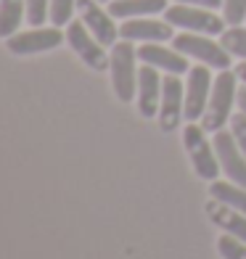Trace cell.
Masks as SVG:
<instances>
[{"label": "cell", "mask_w": 246, "mask_h": 259, "mask_svg": "<svg viewBox=\"0 0 246 259\" xmlns=\"http://www.w3.org/2000/svg\"><path fill=\"white\" fill-rule=\"evenodd\" d=\"M77 8V0H51V21L53 27H66L72 21V11Z\"/></svg>", "instance_id": "44dd1931"}, {"label": "cell", "mask_w": 246, "mask_h": 259, "mask_svg": "<svg viewBox=\"0 0 246 259\" xmlns=\"http://www.w3.org/2000/svg\"><path fill=\"white\" fill-rule=\"evenodd\" d=\"M222 19L230 27H241L246 21V0H222Z\"/></svg>", "instance_id": "7402d4cb"}, {"label": "cell", "mask_w": 246, "mask_h": 259, "mask_svg": "<svg viewBox=\"0 0 246 259\" xmlns=\"http://www.w3.org/2000/svg\"><path fill=\"white\" fill-rule=\"evenodd\" d=\"M236 77L246 85V64H238V66H236Z\"/></svg>", "instance_id": "4316f807"}, {"label": "cell", "mask_w": 246, "mask_h": 259, "mask_svg": "<svg viewBox=\"0 0 246 259\" xmlns=\"http://www.w3.org/2000/svg\"><path fill=\"white\" fill-rule=\"evenodd\" d=\"M66 42L72 45V51L82 58V64L96 69V72H103L109 69V56L103 51V45L93 37V32L85 27V21H69L66 24Z\"/></svg>", "instance_id": "8992f818"}, {"label": "cell", "mask_w": 246, "mask_h": 259, "mask_svg": "<svg viewBox=\"0 0 246 259\" xmlns=\"http://www.w3.org/2000/svg\"><path fill=\"white\" fill-rule=\"evenodd\" d=\"M212 74L209 66H191L188 69V85H185V119L198 122L207 111L209 96H212Z\"/></svg>", "instance_id": "9c48e42d"}, {"label": "cell", "mask_w": 246, "mask_h": 259, "mask_svg": "<svg viewBox=\"0 0 246 259\" xmlns=\"http://www.w3.org/2000/svg\"><path fill=\"white\" fill-rule=\"evenodd\" d=\"M159 106H161V77L159 69L143 64L138 69V109L146 119L159 116Z\"/></svg>", "instance_id": "4fadbf2b"}, {"label": "cell", "mask_w": 246, "mask_h": 259, "mask_svg": "<svg viewBox=\"0 0 246 259\" xmlns=\"http://www.w3.org/2000/svg\"><path fill=\"white\" fill-rule=\"evenodd\" d=\"M238 98V77L236 72L222 69L217 74V79L212 82V96H209L207 111L201 116V127L207 133H217L230 122V109Z\"/></svg>", "instance_id": "6da1fadb"}, {"label": "cell", "mask_w": 246, "mask_h": 259, "mask_svg": "<svg viewBox=\"0 0 246 259\" xmlns=\"http://www.w3.org/2000/svg\"><path fill=\"white\" fill-rule=\"evenodd\" d=\"M175 3H185V6H198V8H209L215 11L222 6V0H175Z\"/></svg>", "instance_id": "d4e9b609"}, {"label": "cell", "mask_w": 246, "mask_h": 259, "mask_svg": "<svg viewBox=\"0 0 246 259\" xmlns=\"http://www.w3.org/2000/svg\"><path fill=\"white\" fill-rule=\"evenodd\" d=\"M230 133H233L238 148L243 151V156H246V114H243V111H238V114L230 116Z\"/></svg>", "instance_id": "cb8c5ba5"}, {"label": "cell", "mask_w": 246, "mask_h": 259, "mask_svg": "<svg viewBox=\"0 0 246 259\" xmlns=\"http://www.w3.org/2000/svg\"><path fill=\"white\" fill-rule=\"evenodd\" d=\"M209 196L217 198L220 204H228L233 209H238L246 214V188L236 185V183H228V180H212V185H209Z\"/></svg>", "instance_id": "ac0fdd59"}, {"label": "cell", "mask_w": 246, "mask_h": 259, "mask_svg": "<svg viewBox=\"0 0 246 259\" xmlns=\"http://www.w3.org/2000/svg\"><path fill=\"white\" fill-rule=\"evenodd\" d=\"M207 217L215 222L217 228H222L225 233L236 235V238L246 241V214L238 209H233L228 204H220L217 198H212V201L207 204Z\"/></svg>", "instance_id": "9a60e30c"}, {"label": "cell", "mask_w": 246, "mask_h": 259, "mask_svg": "<svg viewBox=\"0 0 246 259\" xmlns=\"http://www.w3.org/2000/svg\"><path fill=\"white\" fill-rule=\"evenodd\" d=\"M236 103L241 106V111L246 114V88H241V90H238V98H236Z\"/></svg>", "instance_id": "484cf974"}, {"label": "cell", "mask_w": 246, "mask_h": 259, "mask_svg": "<svg viewBox=\"0 0 246 259\" xmlns=\"http://www.w3.org/2000/svg\"><path fill=\"white\" fill-rule=\"evenodd\" d=\"M51 16V0H27V21L32 27H43Z\"/></svg>", "instance_id": "603a6c76"}, {"label": "cell", "mask_w": 246, "mask_h": 259, "mask_svg": "<svg viewBox=\"0 0 246 259\" xmlns=\"http://www.w3.org/2000/svg\"><path fill=\"white\" fill-rule=\"evenodd\" d=\"M180 74H167L161 77V106H159V127L164 133L178 130L180 119L185 116V90Z\"/></svg>", "instance_id": "ba28073f"}, {"label": "cell", "mask_w": 246, "mask_h": 259, "mask_svg": "<svg viewBox=\"0 0 246 259\" xmlns=\"http://www.w3.org/2000/svg\"><path fill=\"white\" fill-rule=\"evenodd\" d=\"M135 58H138V51L133 48L130 40L125 42H116L111 48V56H109V72H111V88L116 93V98L122 103H130L135 98Z\"/></svg>", "instance_id": "3957f363"}, {"label": "cell", "mask_w": 246, "mask_h": 259, "mask_svg": "<svg viewBox=\"0 0 246 259\" xmlns=\"http://www.w3.org/2000/svg\"><path fill=\"white\" fill-rule=\"evenodd\" d=\"M207 130L198 127L196 122H191L188 127L183 130V140H185V148H188V156L193 164V172L198 175L201 180H217V172H220V161H217V151L215 143L207 140Z\"/></svg>", "instance_id": "5b68a950"}, {"label": "cell", "mask_w": 246, "mask_h": 259, "mask_svg": "<svg viewBox=\"0 0 246 259\" xmlns=\"http://www.w3.org/2000/svg\"><path fill=\"white\" fill-rule=\"evenodd\" d=\"M77 14L103 48H114L116 37H119V27L114 24L109 11L98 6V0H77Z\"/></svg>", "instance_id": "8fae6325"}, {"label": "cell", "mask_w": 246, "mask_h": 259, "mask_svg": "<svg viewBox=\"0 0 246 259\" xmlns=\"http://www.w3.org/2000/svg\"><path fill=\"white\" fill-rule=\"evenodd\" d=\"M119 37L130 40V42H164L172 40L175 32L170 21H156L148 16H138V19H127L125 24L119 27Z\"/></svg>", "instance_id": "7c38bea8"}, {"label": "cell", "mask_w": 246, "mask_h": 259, "mask_svg": "<svg viewBox=\"0 0 246 259\" xmlns=\"http://www.w3.org/2000/svg\"><path fill=\"white\" fill-rule=\"evenodd\" d=\"M138 58L143 64H151V66L161 69V72H167V74H185L191 69L188 66V58H185L180 51L161 48L159 42H143L138 48Z\"/></svg>", "instance_id": "5bb4252c"}, {"label": "cell", "mask_w": 246, "mask_h": 259, "mask_svg": "<svg viewBox=\"0 0 246 259\" xmlns=\"http://www.w3.org/2000/svg\"><path fill=\"white\" fill-rule=\"evenodd\" d=\"M172 48L180 51L183 56L196 58L198 64L212 66L217 72L230 66V53L222 48V42H215L209 34H198V32H183L172 37Z\"/></svg>", "instance_id": "7a4b0ae2"}, {"label": "cell", "mask_w": 246, "mask_h": 259, "mask_svg": "<svg viewBox=\"0 0 246 259\" xmlns=\"http://www.w3.org/2000/svg\"><path fill=\"white\" fill-rule=\"evenodd\" d=\"M164 21H170L172 27H180L185 32H198V34H222L225 32V19H220L212 14L209 8H198V6H185V3H175L164 11Z\"/></svg>", "instance_id": "277c9868"}, {"label": "cell", "mask_w": 246, "mask_h": 259, "mask_svg": "<svg viewBox=\"0 0 246 259\" xmlns=\"http://www.w3.org/2000/svg\"><path fill=\"white\" fill-rule=\"evenodd\" d=\"M167 11V0H109V14L114 19L154 16Z\"/></svg>", "instance_id": "2e32d148"}, {"label": "cell", "mask_w": 246, "mask_h": 259, "mask_svg": "<svg viewBox=\"0 0 246 259\" xmlns=\"http://www.w3.org/2000/svg\"><path fill=\"white\" fill-rule=\"evenodd\" d=\"M220 42L230 56L246 58V27H230L220 34Z\"/></svg>", "instance_id": "d6986e66"}, {"label": "cell", "mask_w": 246, "mask_h": 259, "mask_svg": "<svg viewBox=\"0 0 246 259\" xmlns=\"http://www.w3.org/2000/svg\"><path fill=\"white\" fill-rule=\"evenodd\" d=\"M217 251H220L222 259H246V241L225 233L217 238Z\"/></svg>", "instance_id": "ffe728a7"}, {"label": "cell", "mask_w": 246, "mask_h": 259, "mask_svg": "<svg viewBox=\"0 0 246 259\" xmlns=\"http://www.w3.org/2000/svg\"><path fill=\"white\" fill-rule=\"evenodd\" d=\"M66 40V34L61 32V27H34L29 32H16L11 34V37L6 40L8 51L16 53V56H32V53H45V51H53L58 48Z\"/></svg>", "instance_id": "52a82bcc"}, {"label": "cell", "mask_w": 246, "mask_h": 259, "mask_svg": "<svg viewBox=\"0 0 246 259\" xmlns=\"http://www.w3.org/2000/svg\"><path fill=\"white\" fill-rule=\"evenodd\" d=\"M24 19H27V0H0V37L3 40L16 34Z\"/></svg>", "instance_id": "e0dca14e"}, {"label": "cell", "mask_w": 246, "mask_h": 259, "mask_svg": "<svg viewBox=\"0 0 246 259\" xmlns=\"http://www.w3.org/2000/svg\"><path fill=\"white\" fill-rule=\"evenodd\" d=\"M212 143L217 151V161H220V169L228 175V180H233L236 185L246 188V156L243 151L238 148L233 133H225V130H217L212 133Z\"/></svg>", "instance_id": "30bf717a"}, {"label": "cell", "mask_w": 246, "mask_h": 259, "mask_svg": "<svg viewBox=\"0 0 246 259\" xmlns=\"http://www.w3.org/2000/svg\"><path fill=\"white\" fill-rule=\"evenodd\" d=\"M98 3H106V0H98Z\"/></svg>", "instance_id": "83f0119b"}]
</instances>
